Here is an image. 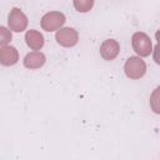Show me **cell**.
<instances>
[{
	"mask_svg": "<svg viewBox=\"0 0 160 160\" xmlns=\"http://www.w3.org/2000/svg\"><path fill=\"white\" fill-rule=\"evenodd\" d=\"M28 18L26 15L19 9V8H12L9 12V18H8V24H9V29L14 32H21L24 30H26L28 28Z\"/></svg>",
	"mask_w": 160,
	"mask_h": 160,
	"instance_id": "277c9868",
	"label": "cell"
},
{
	"mask_svg": "<svg viewBox=\"0 0 160 160\" xmlns=\"http://www.w3.org/2000/svg\"><path fill=\"white\" fill-rule=\"evenodd\" d=\"M25 41L31 50H40L44 46V36L38 30H28L25 34Z\"/></svg>",
	"mask_w": 160,
	"mask_h": 160,
	"instance_id": "9c48e42d",
	"label": "cell"
},
{
	"mask_svg": "<svg viewBox=\"0 0 160 160\" xmlns=\"http://www.w3.org/2000/svg\"><path fill=\"white\" fill-rule=\"evenodd\" d=\"M45 61H46L45 55L39 50H34V51L26 54V56L24 58V66L30 70L40 69L45 64Z\"/></svg>",
	"mask_w": 160,
	"mask_h": 160,
	"instance_id": "ba28073f",
	"label": "cell"
},
{
	"mask_svg": "<svg viewBox=\"0 0 160 160\" xmlns=\"http://www.w3.org/2000/svg\"><path fill=\"white\" fill-rule=\"evenodd\" d=\"M11 38H12L11 30L5 26H0V46L8 45L11 40Z\"/></svg>",
	"mask_w": 160,
	"mask_h": 160,
	"instance_id": "8fae6325",
	"label": "cell"
},
{
	"mask_svg": "<svg viewBox=\"0 0 160 160\" xmlns=\"http://www.w3.org/2000/svg\"><path fill=\"white\" fill-rule=\"evenodd\" d=\"M65 15L60 11H50L46 12L42 18H41V28L45 31H55L59 30L60 28H62V25L65 24Z\"/></svg>",
	"mask_w": 160,
	"mask_h": 160,
	"instance_id": "3957f363",
	"label": "cell"
},
{
	"mask_svg": "<svg viewBox=\"0 0 160 160\" xmlns=\"http://www.w3.org/2000/svg\"><path fill=\"white\" fill-rule=\"evenodd\" d=\"M125 74L128 78L132 80H138L142 78L146 72V64L144 60L140 59V56H130L124 66Z\"/></svg>",
	"mask_w": 160,
	"mask_h": 160,
	"instance_id": "7a4b0ae2",
	"label": "cell"
},
{
	"mask_svg": "<svg viewBox=\"0 0 160 160\" xmlns=\"http://www.w3.org/2000/svg\"><path fill=\"white\" fill-rule=\"evenodd\" d=\"M55 40L59 45L64 48H71L78 44L79 41V34L72 28H60L56 31Z\"/></svg>",
	"mask_w": 160,
	"mask_h": 160,
	"instance_id": "5b68a950",
	"label": "cell"
},
{
	"mask_svg": "<svg viewBox=\"0 0 160 160\" xmlns=\"http://www.w3.org/2000/svg\"><path fill=\"white\" fill-rule=\"evenodd\" d=\"M95 0H74V8L79 12H88L92 9Z\"/></svg>",
	"mask_w": 160,
	"mask_h": 160,
	"instance_id": "30bf717a",
	"label": "cell"
},
{
	"mask_svg": "<svg viewBox=\"0 0 160 160\" xmlns=\"http://www.w3.org/2000/svg\"><path fill=\"white\" fill-rule=\"evenodd\" d=\"M120 52V45L114 39H108L100 45V55L102 59L110 61L114 60Z\"/></svg>",
	"mask_w": 160,
	"mask_h": 160,
	"instance_id": "8992f818",
	"label": "cell"
},
{
	"mask_svg": "<svg viewBox=\"0 0 160 160\" xmlns=\"http://www.w3.org/2000/svg\"><path fill=\"white\" fill-rule=\"evenodd\" d=\"M19 60V51L15 46L4 45L0 48V65L2 66H11L15 65Z\"/></svg>",
	"mask_w": 160,
	"mask_h": 160,
	"instance_id": "52a82bcc",
	"label": "cell"
},
{
	"mask_svg": "<svg viewBox=\"0 0 160 160\" xmlns=\"http://www.w3.org/2000/svg\"><path fill=\"white\" fill-rule=\"evenodd\" d=\"M131 45H132L134 51L139 56H149L152 52L151 39L145 32H141V31L135 32L131 38Z\"/></svg>",
	"mask_w": 160,
	"mask_h": 160,
	"instance_id": "6da1fadb",
	"label": "cell"
}]
</instances>
